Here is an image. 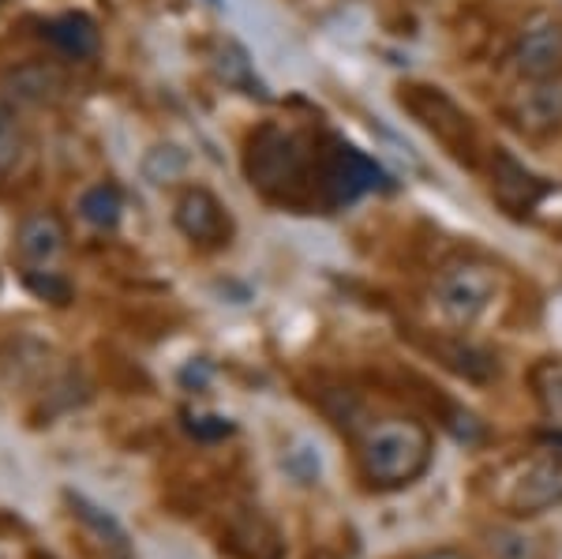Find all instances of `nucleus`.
Wrapping results in <instances>:
<instances>
[{"label":"nucleus","mask_w":562,"mask_h":559,"mask_svg":"<svg viewBox=\"0 0 562 559\" xmlns=\"http://www.w3.org/2000/svg\"><path fill=\"white\" fill-rule=\"evenodd\" d=\"M431 466V432L413 417H386L360 439V473L371 489L394 492L420 481Z\"/></svg>","instance_id":"obj_1"},{"label":"nucleus","mask_w":562,"mask_h":559,"mask_svg":"<svg viewBox=\"0 0 562 559\" xmlns=\"http://www.w3.org/2000/svg\"><path fill=\"white\" fill-rule=\"evenodd\" d=\"M244 169H248L251 188H259L262 195L296 200V192H304L307 177H312V158H307L304 143L293 132L278 128V124H262L248 139Z\"/></svg>","instance_id":"obj_2"},{"label":"nucleus","mask_w":562,"mask_h":559,"mask_svg":"<svg viewBox=\"0 0 562 559\" xmlns=\"http://www.w3.org/2000/svg\"><path fill=\"white\" fill-rule=\"evenodd\" d=\"M503 278L484 259H454L435 275V309L450 327H473L495 304Z\"/></svg>","instance_id":"obj_3"},{"label":"nucleus","mask_w":562,"mask_h":559,"mask_svg":"<svg viewBox=\"0 0 562 559\" xmlns=\"http://www.w3.org/2000/svg\"><path fill=\"white\" fill-rule=\"evenodd\" d=\"M495 500L514 518H537L543 511L562 507V455L551 450L521 462L510 477L498 481Z\"/></svg>","instance_id":"obj_4"},{"label":"nucleus","mask_w":562,"mask_h":559,"mask_svg":"<svg viewBox=\"0 0 562 559\" xmlns=\"http://www.w3.org/2000/svg\"><path fill=\"white\" fill-rule=\"evenodd\" d=\"M315 180H319L326 203L346 206L383 185V169L368 155H360L357 147H349V143H334L330 155L319 158V166H315Z\"/></svg>","instance_id":"obj_5"},{"label":"nucleus","mask_w":562,"mask_h":559,"mask_svg":"<svg viewBox=\"0 0 562 559\" xmlns=\"http://www.w3.org/2000/svg\"><path fill=\"white\" fill-rule=\"evenodd\" d=\"M487 185H492V200L503 206L514 219H525L540 206L543 195L551 192V185L540 174H532L521 158H514L510 150L495 147L487 158Z\"/></svg>","instance_id":"obj_6"},{"label":"nucleus","mask_w":562,"mask_h":559,"mask_svg":"<svg viewBox=\"0 0 562 559\" xmlns=\"http://www.w3.org/2000/svg\"><path fill=\"white\" fill-rule=\"evenodd\" d=\"M506 116L514 121V128L525 135H543L562 128V71L543 79H525L518 94L506 105Z\"/></svg>","instance_id":"obj_7"},{"label":"nucleus","mask_w":562,"mask_h":559,"mask_svg":"<svg viewBox=\"0 0 562 559\" xmlns=\"http://www.w3.org/2000/svg\"><path fill=\"white\" fill-rule=\"evenodd\" d=\"M402 105H409V113H416V121L424 124L431 135H439L458 158H473V124L469 116L450 102L447 94L431 87H409V94H402Z\"/></svg>","instance_id":"obj_8"},{"label":"nucleus","mask_w":562,"mask_h":559,"mask_svg":"<svg viewBox=\"0 0 562 559\" xmlns=\"http://www.w3.org/2000/svg\"><path fill=\"white\" fill-rule=\"evenodd\" d=\"M173 222L199 248H222V245H229V237H233L229 211H225V203L217 200L214 192H206V188H188V192L180 195Z\"/></svg>","instance_id":"obj_9"},{"label":"nucleus","mask_w":562,"mask_h":559,"mask_svg":"<svg viewBox=\"0 0 562 559\" xmlns=\"http://www.w3.org/2000/svg\"><path fill=\"white\" fill-rule=\"evenodd\" d=\"M514 68H518L521 79H543L562 71V23L555 15H540L518 34Z\"/></svg>","instance_id":"obj_10"},{"label":"nucleus","mask_w":562,"mask_h":559,"mask_svg":"<svg viewBox=\"0 0 562 559\" xmlns=\"http://www.w3.org/2000/svg\"><path fill=\"white\" fill-rule=\"evenodd\" d=\"M60 248H65V225H60L57 214H31L15 230V251H20L23 264L42 267L57 259Z\"/></svg>","instance_id":"obj_11"},{"label":"nucleus","mask_w":562,"mask_h":559,"mask_svg":"<svg viewBox=\"0 0 562 559\" xmlns=\"http://www.w3.org/2000/svg\"><path fill=\"white\" fill-rule=\"evenodd\" d=\"M45 38L57 45L65 57H76V60L94 57L98 45H102V34H98L94 20L83 12H68V15H57L53 23H45Z\"/></svg>","instance_id":"obj_12"},{"label":"nucleus","mask_w":562,"mask_h":559,"mask_svg":"<svg viewBox=\"0 0 562 559\" xmlns=\"http://www.w3.org/2000/svg\"><path fill=\"white\" fill-rule=\"evenodd\" d=\"M65 500H68L71 515L83 522V526L94 529V534L102 537V545L109 548V552H116V556H128L132 552L128 534H124V526L113 515H109V511H102L98 503H90L83 492H65Z\"/></svg>","instance_id":"obj_13"},{"label":"nucleus","mask_w":562,"mask_h":559,"mask_svg":"<svg viewBox=\"0 0 562 559\" xmlns=\"http://www.w3.org/2000/svg\"><path fill=\"white\" fill-rule=\"evenodd\" d=\"M529 383L537 391V402L548 417V425L562 432V357H548L540 365H532Z\"/></svg>","instance_id":"obj_14"},{"label":"nucleus","mask_w":562,"mask_h":559,"mask_svg":"<svg viewBox=\"0 0 562 559\" xmlns=\"http://www.w3.org/2000/svg\"><path fill=\"white\" fill-rule=\"evenodd\" d=\"M121 211H124V195L116 185H94L83 192V200H79V214L98 225V230H113L116 222H121Z\"/></svg>","instance_id":"obj_15"},{"label":"nucleus","mask_w":562,"mask_h":559,"mask_svg":"<svg viewBox=\"0 0 562 559\" xmlns=\"http://www.w3.org/2000/svg\"><path fill=\"white\" fill-rule=\"evenodd\" d=\"M442 357H447V365L454 368L458 376H465V380L473 383H484L492 380V376L498 372V365L487 354H480V349L473 346H461V342H454V346H439Z\"/></svg>","instance_id":"obj_16"},{"label":"nucleus","mask_w":562,"mask_h":559,"mask_svg":"<svg viewBox=\"0 0 562 559\" xmlns=\"http://www.w3.org/2000/svg\"><path fill=\"white\" fill-rule=\"evenodd\" d=\"M487 545H492L495 559H543L537 540L518 534V529H495Z\"/></svg>","instance_id":"obj_17"},{"label":"nucleus","mask_w":562,"mask_h":559,"mask_svg":"<svg viewBox=\"0 0 562 559\" xmlns=\"http://www.w3.org/2000/svg\"><path fill=\"white\" fill-rule=\"evenodd\" d=\"M188 158L180 155L177 147H154L147 161H143V174H147V180H154V185H169V180H177L180 174H184Z\"/></svg>","instance_id":"obj_18"},{"label":"nucleus","mask_w":562,"mask_h":559,"mask_svg":"<svg viewBox=\"0 0 562 559\" xmlns=\"http://www.w3.org/2000/svg\"><path fill=\"white\" fill-rule=\"evenodd\" d=\"M20 155H23V132L15 124V113L0 105V177L12 174Z\"/></svg>","instance_id":"obj_19"},{"label":"nucleus","mask_w":562,"mask_h":559,"mask_svg":"<svg viewBox=\"0 0 562 559\" xmlns=\"http://www.w3.org/2000/svg\"><path fill=\"white\" fill-rule=\"evenodd\" d=\"M26 286H31L38 297H45V301H53V304H68L71 301V286L65 282V278L49 275V270H34V275H26Z\"/></svg>","instance_id":"obj_20"},{"label":"nucleus","mask_w":562,"mask_h":559,"mask_svg":"<svg viewBox=\"0 0 562 559\" xmlns=\"http://www.w3.org/2000/svg\"><path fill=\"white\" fill-rule=\"evenodd\" d=\"M192 436L199 439V444H217V439L233 436V425L225 417H214V413H206V417H188L184 425Z\"/></svg>","instance_id":"obj_21"},{"label":"nucleus","mask_w":562,"mask_h":559,"mask_svg":"<svg viewBox=\"0 0 562 559\" xmlns=\"http://www.w3.org/2000/svg\"><path fill=\"white\" fill-rule=\"evenodd\" d=\"M424 559H469V556H461V552H454V548H442V552H428Z\"/></svg>","instance_id":"obj_22"},{"label":"nucleus","mask_w":562,"mask_h":559,"mask_svg":"<svg viewBox=\"0 0 562 559\" xmlns=\"http://www.w3.org/2000/svg\"><path fill=\"white\" fill-rule=\"evenodd\" d=\"M543 444H548V447H555V455H562V432H551V436L543 439Z\"/></svg>","instance_id":"obj_23"}]
</instances>
